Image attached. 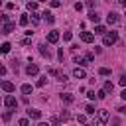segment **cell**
Wrapping results in <instances>:
<instances>
[{
    "label": "cell",
    "mask_w": 126,
    "mask_h": 126,
    "mask_svg": "<svg viewBox=\"0 0 126 126\" xmlns=\"http://www.w3.org/2000/svg\"><path fill=\"white\" fill-rule=\"evenodd\" d=\"M116 41H118V33L116 32H106L104 37H102V43L104 45H114Z\"/></svg>",
    "instance_id": "obj_1"
},
{
    "label": "cell",
    "mask_w": 126,
    "mask_h": 126,
    "mask_svg": "<svg viewBox=\"0 0 126 126\" xmlns=\"http://www.w3.org/2000/svg\"><path fill=\"white\" fill-rule=\"evenodd\" d=\"M37 49H39V55H41V57L51 59V51H49V47H47L45 43H39V45H37Z\"/></svg>",
    "instance_id": "obj_2"
},
{
    "label": "cell",
    "mask_w": 126,
    "mask_h": 126,
    "mask_svg": "<svg viewBox=\"0 0 126 126\" xmlns=\"http://www.w3.org/2000/svg\"><path fill=\"white\" fill-rule=\"evenodd\" d=\"M4 104H6L8 108H16V106H18V100H16V96L6 94V96H4Z\"/></svg>",
    "instance_id": "obj_3"
},
{
    "label": "cell",
    "mask_w": 126,
    "mask_h": 126,
    "mask_svg": "<svg viewBox=\"0 0 126 126\" xmlns=\"http://www.w3.org/2000/svg\"><path fill=\"white\" fill-rule=\"evenodd\" d=\"M93 39H94V33H93V32H81V41L93 43Z\"/></svg>",
    "instance_id": "obj_4"
},
{
    "label": "cell",
    "mask_w": 126,
    "mask_h": 126,
    "mask_svg": "<svg viewBox=\"0 0 126 126\" xmlns=\"http://www.w3.org/2000/svg\"><path fill=\"white\" fill-rule=\"evenodd\" d=\"M57 41H59V32L57 30H51L47 33V43H57Z\"/></svg>",
    "instance_id": "obj_5"
},
{
    "label": "cell",
    "mask_w": 126,
    "mask_h": 126,
    "mask_svg": "<svg viewBox=\"0 0 126 126\" xmlns=\"http://www.w3.org/2000/svg\"><path fill=\"white\" fill-rule=\"evenodd\" d=\"M2 91L4 93H14L16 91V85L10 83V81H2Z\"/></svg>",
    "instance_id": "obj_6"
},
{
    "label": "cell",
    "mask_w": 126,
    "mask_h": 126,
    "mask_svg": "<svg viewBox=\"0 0 126 126\" xmlns=\"http://www.w3.org/2000/svg\"><path fill=\"white\" fill-rule=\"evenodd\" d=\"M61 102H65V104H73V102H75V96H73L71 93H61Z\"/></svg>",
    "instance_id": "obj_7"
},
{
    "label": "cell",
    "mask_w": 126,
    "mask_h": 126,
    "mask_svg": "<svg viewBox=\"0 0 126 126\" xmlns=\"http://www.w3.org/2000/svg\"><path fill=\"white\" fill-rule=\"evenodd\" d=\"M28 116H30L32 120H39V118H41V110H37V108H28Z\"/></svg>",
    "instance_id": "obj_8"
},
{
    "label": "cell",
    "mask_w": 126,
    "mask_h": 126,
    "mask_svg": "<svg viewBox=\"0 0 126 126\" xmlns=\"http://www.w3.org/2000/svg\"><path fill=\"white\" fill-rule=\"evenodd\" d=\"M26 73H28L30 77H32V75H37V73H39V67H37L35 63H30V65L26 67Z\"/></svg>",
    "instance_id": "obj_9"
},
{
    "label": "cell",
    "mask_w": 126,
    "mask_h": 126,
    "mask_svg": "<svg viewBox=\"0 0 126 126\" xmlns=\"http://www.w3.org/2000/svg\"><path fill=\"white\" fill-rule=\"evenodd\" d=\"M73 77H75V79H85L87 73H85L83 67H75V69H73Z\"/></svg>",
    "instance_id": "obj_10"
},
{
    "label": "cell",
    "mask_w": 126,
    "mask_h": 126,
    "mask_svg": "<svg viewBox=\"0 0 126 126\" xmlns=\"http://www.w3.org/2000/svg\"><path fill=\"white\" fill-rule=\"evenodd\" d=\"M108 118H110L108 110H98V124H104V122H108Z\"/></svg>",
    "instance_id": "obj_11"
},
{
    "label": "cell",
    "mask_w": 126,
    "mask_h": 126,
    "mask_svg": "<svg viewBox=\"0 0 126 126\" xmlns=\"http://www.w3.org/2000/svg\"><path fill=\"white\" fill-rule=\"evenodd\" d=\"M14 28H16V24H12V22H4V26H2V33H12Z\"/></svg>",
    "instance_id": "obj_12"
},
{
    "label": "cell",
    "mask_w": 126,
    "mask_h": 126,
    "mask_svg": "<svg viewBox=\"0 0 126 126\" xmlns=\"http://www.w3.org/2000/svg\"><path fill=\"white\" fill-rule=\"evenodd\" d=\"M106 22H108V24H116V22H118V14H116V12H108V14H106Z\"/></svg>",
    "instance_id": "obj_13"
},
{
    "label": "cell",
    "mask_w": 126,
    "mask_h": 126,
    "mask_svg": "<svg viewBox=\"0 0 126 126\" xmlns=\"http://www.w3.org/2000/svg\"><path fill=\"white\" fill-rule=\"evenodd\" d=\"M89 20H91L93 24H98V20H100V16H98V14L94 12V10H91V12H89Z\"/></svg>",
    "instance_id": "obj_14"
},
{
    "label": "cell",
    "mask_w": 126,
    "mask_h": 126,
    "mask_svg": "<svg viewBox=\"0 0 126 126\" xmlns=\"http://www.w3.org/2000/svg\"><path fill=\"white\" fill-rule=\"evenodd\" d=\"M41 16H43V20H45L47 24H53V22H55V18H53V14H51V12H47V10H45V12L41 14Z\"/></svg>",
    "instance_id": "obj_15"
},
{
    "label": "cell",
    "mask_w": 126,
    "mask_h": 126,
    "mask_svg": "<svg viewBox=\"0 0 126 126\" xmlns=\"http://www.w3.org/2000/svg\"><path fill=\"white\" fill-rule=\"evenodd\" d=\"M94 33L104 35V33H106V28H104V26H100V24H96V26H94Z\"/></svg>",
    "instance_id": "obj_16"
},
{
    "label": "cell",
    "mask_w": 126,
    "mask_h": 126,
    "mask_svg": "<svg viewBox=\"0 0 126 126\" xmlns=\"http://www.w3.org/2000/svg\"><path fill=\"white\" fill-rule=\"evenodd\" d=\"M75 63H79L81 67H85V65H89V59H87V55H85V57H77Z\"/></svg>",
    "instance_id": "obj_17"
},
{
    "label": "cell",
    "mask_w": 126,
    "mask_h": 126,
    "mask_svg": "<svg viewBox=\"0 0 126 126\" xmlns=\"http://www.w3.org/2000/svg\"><path fill=\"white\" fill-rule=\"evenodd\" d=\"M20 89H22V93H24V94H30V93L33 91V89H32V85H28V83H24Z\"/></svg>",
    "instance_id": "obj_18"
},
{
    "label": "cell",
    "mask_w": 126,
    "mask_h": 126,
    "mask_svg": "<svg viewBox=\"0 0 126 126\" xmlns=\"http://www.w3.org/2000/svg\"><path fill=\"white\" fill-rule=\"evenodd\" d=\"M69 118H71V114H69L67 110H61V114H59V120H61V122H67Z\"/></svg>",
    "instance_id": "obj_19"
},
{
    "label": "cell",
    "mask_w": 126,
    "mask_h": 126,
    "mask_svg": "<svg viewBox=\"0 0 126 126\" xmlns=\"http://www.w3.org/2000/svg\"><path fill=\"white\" fill-rule=\"evenodd\" d=\"M28 22H30V16L28 14H22L20 16V26H28Z\"/></svg>",
    "instance_id": "obj_20"
},
{
    "label": "cell",
    "mask_w": 126,
    "mask_h": 126,
    "mask_svg": "<svg viewBox=\"0 0 126 126\" xmlns=\"http://www.w3.org/2000/svg\"><path fill=\"white\" fill-rule=\"evenodd\" d=\"M98 75H102V77H108V75H110V69H108V67H100V69H98Z\"/></svg>",
    "instance_id": "obj_21"
},
{
    "label": "cell",
    "mask_w": 126,
    "mask_h": 126,
    "mask_svg": "<svg viewBox=\"0 0 126 126\" xmlns=\"http://www.w3.org/2000/svg\"><path fill=\"white\" fill-rule=\"evenodd\" d=\"M45 85H47V75H43V77L37 79V87H45Z\"/></svg>",
    "instance_id": "obj_22"
},
{
    "label": "cell",
    "mask_w": 126,
    "mask_h": 126,
    "mask_svg": "<svg viewBox=\"0 0 126 126\" xmlns=\"http://www.w3.org/2000/svg\"><path fill=\"white\" fill-rule=\"evenodd\" d=\"M104 91H106V93H112V91H114V85H112L110 81H106V83H104Z\"/></svg>",
    "instance_id": "obj_23"
},
{
    "label": "cell",
    "mask_w": 126,
    "mask_h": 126,
    "mask_svg": "<svg viewBox=\"0 0 126 126\" xmlns=\"http://www.w3.org/2000/svg\"><path fill=\"white\" fill-rule=\"evenodd\" d=\"M26 6H28V10H30V12H33V10H37V2H28Z\"/></svg>",
    "instance_id": "obj_24"
},
{
    "label": "cell",
    "mask_w": 126,
    "mask_h": 126,
    "mask_svg": "<svg viewBox=\"0 0 126 126\" xmlns=\"http://www.w3.org/2000/svg\"><path fill=\"white\" fill-rule=\"evenodd\" d=\"M0 49H2V53H8V51L12 49V45H10V43H2V47H0Z\"/></svg>",
    "instance_id": "obj_25"
},
{
    "label": "cell",
    "mask_w": 126,
    "mask_h": 126,
    "mask_svg": "<svg viewBox=\"0 0 126 126\" xmlns=\"http://www.w3.org/2000/svg\"><path fill=\"white\" fill-rule=\"evenodd\" d=\"M32 22H33V24H37V22H39V14H35V10L32 12Z\"/></svg>",
    "instance_id": "obj_26"
},
{
    "label": "cell",
    "mask_w": 126,
    "mask_h": 126,
    "mask_svg": "<svg viewBox=\"0 0 126 126\" xmlns=\"http://www.w3.org/2000/svg\"><path fill=\"white\" fill-rule=\"evenodd\" d=\"M28 118H30V116H28ZM28 118H20V120H18V124H20V126H28V124H30V120H28Z\"/></svg>",
    "instance_id": "obj_27"
},
{
    "label": "cell",
    "mask_w": 126,
    "mask_h": 126,
    "mask_svg": "<svg viewBox=\"0 0 126 126\" xmlns=\"http://www.w3.org/2000/svg\"><path fill=\"white\" fill-rule=\"evenodd\" d=\"M71 37H73L71 32H65V33H63V39H65V41H71Z\"/></svg>",
    "instance_id": "obj_28"
},
{
    "label": "cell",
    "mask_w": 126,
    "mask_h": 126,
    "mask_svg": "<svg viewBox=\"0 0 126 126\" xmlns=\"http://www.w3.org/2000/svg\"><path fill=\"white\" fill-rule=\"evenodd\" d=\"M85 112H87V114H94V106H93V104H89V106L85 108Z\"/></svg>",
    "instance_id": "obj_29"
},
{
    "label": "cell",
    "mask_w": 126,
    "mask_h": 126,
    "mask_svg": "<svg viewBox=\"0 0 126 126\" xmlns=\"http://www.w3.org/2000/svg\"><path fill=\"white\" fill-rule=\"evenodd\" d=\"M77 122L85 124V122H87V116H85V114H79V116H77Z\"/></svg>",
    "instance_id": "obj_30"
},
{
    "label": "cell",
    "mask_w": 126,
    "mask_h": 126,
    "mask_svg": "<svg viewBox=\"0 0 126 126\" xmlns=\"http://www.w3.org/2000/svg\"><path fill=\"white\" fill-rule=\"evenodd\" d=\"M118 83H120L122 87H126V73H122V75H120V81H118Z\"/></svg>",
    "instance_id": "obj_31"
},
{
    "label": "cell",
    "mask_w": 126,
    "mask_h": 126,
    "mask_svg": "<svg viewBox=\"0 0 126 126\" xmlns=\"http://www.w3.org/2000/svg\"><path fill=\"white\" fill-rule=\"evenodd\" d=\"M47 73H49V75H53V77H61V75H59V71H57V69H49V71H47Z\"/></svg>",
    "instance_id": "obj_32"
},
{
    "label": "cell",
    "mask_w": 126,
    "mask_h": 126,
    "mask_svg": "<svg viewBox=\"0 0 126 126\" xmlns=\"http://www.w3.org/2000/svg\"><path fill=\"white\" fill-rule=\"evenodd\" d=\"M59 122H61V120H59L57 116H51V118H49V124H59Z\"/></svg>",
    "instance_id": "obj_33"
},
{
    "label": "cell",
    "mask_w": 126,
    "mask_h": 126,
    "mask_svg": "<svg viewBox=\"0 0 126 126\" xmlns=\"http://www.w3.org/2000/svg\"><path fill=\"white\" fill-rule=\"evenodd\" d=\"M59 6H61L59 0H51V8H59Z\"/></svg>",
    "instance_id": "obj_34"
},
{
    "label": "cell",
    "mask_w": 126,
    "mask_h": 126,
    "mask_svg": "<svg viewBox=\"0 0 126 126\" xmlns=\"http://www.w3.org/2000/svg\"><path fill=\"white\" fill-rule=\"evenodd\" d=\"M96 96H98V98H104V96H106V91H104V89H102V91H98V93H96Z\"/></svg>",
    "instance_id": "obj_35"
},
{
    "label": "cell",
    "mask_w": 126,
    "mask_h": 126,
    "mask_svg": "<svg viewBox=\"0 0 126 126\" xmlns=\"http://www.w3.org/2000/svg\"><path fill=\"white\" fill-rule=\"evenodd\" d=\"M75 10H77V12H81V10H83V4H81V2H77V4H75Z\"/></svg>",
    "instance_id": "obj_36"
},
{
    "label": "cell",
    "mask_w": 126,
    "mask_h": 126,
    "mask_svg": "<svg viewBox=\"0 0 126 126\" xmlns=\"http://www.w3.org/2000/svg\"><path fill=\"white\" fill-rule=\"evenodd\" d=\"M30 43H32V39H30V37H26V39H22V45H30Z\"/></svg>",
    "instance_id": "obj_37"
},
{
    "label": "cell",
    "mask_w": 126,
    "mask_h": 126,
    "mask_svg": "<svg viewBox=\"0 0 126 126\" xmlns=\"http://www.w3.org/2000/svg\"><path fill=\"white\" fill-rule=\"evenodd\" d=\"M10 118H12V112H10V110H8V112H4V120H10Z\"/></svg>",
    "instance_id": "obj_38"
},
{
    "label": "cell",
    "mask_w": 126,
    "mask_h": 126,
    "mask_svg": "<svg viewBox=\"0 0 126 126\" xmlns=\"http://www.w3.org/2000/svg\"><path fill=\"white\" fill-rule=\"evenodd\" d=\"M116 110H118V112H120V114H124V112H126V106H118V108H116Z\"/></svg>",
    "instance_id": "obj_39"
},
{
    "label": "cell",
    "mask_w": 126,
    "mask_h": 126,
    "mask_svg": "<svg viewBox=\"0 0 126 126\" xmlns=\"http://www.w3.org/2000/svg\"><path fill=\"white\" fill-rule=\"evenodd\" d=\"M118 4H120L122 8H126V0H118Z\"/></svg>",
    "instance_id": "obj_40"
},
{
    "label": "cell",
    "mask_w": 126,
    "mask_h": 126,
    "mask_svg": "<svg viewBox=\"0 0 126 126\" xmlns=\"http://www.w3.org/2000/svg\"><path fill=\"white\" fill-rule=\"evenodd\" d=\"M120 96H122V100H126V89H124V91L120 93Z\"/></svg>",
    "instance_id": "obj_41"
}]
</instances>
